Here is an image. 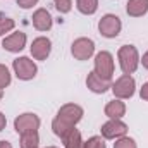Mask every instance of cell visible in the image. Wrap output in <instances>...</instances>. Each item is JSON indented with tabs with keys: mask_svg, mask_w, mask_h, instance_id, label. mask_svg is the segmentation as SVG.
I'll return each mask as SVG.
<instances>
[{
	"mask_svg": "<svg viewBox=\"0 0 148 148\" xmlns=\"http://www.w3.org/2000/svg\"><path fill=\"white\" fill-rule=\"evenodd\" d=\"M76 7L84 16H93L98 9V0H76Z\"/></svg>",
	"mask_w": 148,
	"mask_h": 148,
	"instance_id": "e0dca14e",
	"label": "cell"
},
{
	"mask_svg": "<svg viewBox=\"0 0 148 148\" xmlns=\"http://www.w3.org/2000/svg\"><path fill=\"white\" fill-rule=\"evenodd\" d=\"M2 47H3V50H7V52L17 53V52H21V50L26 47V35H24L23 31H16V33L9 35L7 38H3Z\"/></svg>",
	"mask_w": 148,
	"mask_h": 148,
	"instance_id": "8fae6325",
	"label": "cell"
},
{
	"mask_svg": "<svg viewBox=\"0 0 148 148\" xmlns=\"http://www.w3.org/2000/svg\"><path fill=\"white\" fill-rule=\"evenodd\" d=\"M31 19H33V26L36 28L38 31H48L52 28V24H53L52 16H50V12L47 9H38V10H35V14H33Z\"/></svg>",
	"mask_w": 148,
	"mask_h": 148,
	"instance_id": "7c38bea8",
	"label": "cell"
},
{
	"mask_svg": "<svg viewBox=\"0 0 148 148\" xmlns=\"http://www.w3.org/2000/svg\"><path fill=\"white\" fill-rule=\"evenodd\" d=\"M73 127L74 126H69V124H66V122H62V121H59V119H53V122H52V129H53V133H55L59 138H64Z\"/></svg>",
	"mask_w": 148,
	"mask_h": 148,
	"instance_id": "d6986e66",
	"label": "cell"
},
{
	"mask_svg": "<svg viewBox=\"0 0 148 148\" xmlns=\"http://www.w3.org/2000/svg\"><path fill=\"white\" fill-rule=\"evenodd\" d=\"M2 97H3V90H0V100H2Z\"/></svg>",
	"mask_w": 148,
	"mask_h": 148,
	"instance_id": "f546056e",
	"label": "cell"
},
{
	"mask_svg": "<svg viewBox=\"0 0 148 148\" xmlns=\"http://www.w3.org/2000/svg\"><path fill=\"white\" fill-rule=\"evenodd\" d=\"M140 95H141V98H143L145 102H148V83H145V84H143V88H141Z\"/></svg>",
	"mask_w": 148,
	"mask_h": 148,
	"instance_id": "484cf974",
	"label": "cell"
},
{
	"mask_svg": "<svg viewBox=\"0 0 148 148\" xmlns=\"http://www.w3.org/2000/svg\"><path fill=\"white\" fill-rule=\"evenodd\" d=\"M95 73L98 74L102 79L105 81H112V76H114V57H112L110 52H98L97 57H95Z\"/></svg>",
	"mask_w": 148,
	"mask_h": 148,
	"instance_id": "3957f363",
	"label": "cell"
},
{
	"mask_svg": "<svg viewBox=\"0 0 148 148\" xmlns=\"http://www.w3.org/2000/svg\"><path fill=\"white\" fill-rule=\"evenodd\" d=\"M112 93L115 98L119 100H127L134 95V90H136V83H134V77L131 74H122L119 79H115V83L110 86Z\"/></svg>",
	"mask_w": 148,
	"mask_h": 148,
	"instance_id": "7a4b0ae2",
	"label": "cell"
},
{
	"mask_svg": "<svg viewBox=\"0 0 148 148\" xmlns=\"http://www.w3.org/2000/svg\"><path fill=\"white\" fill-rule=\"evenodd\" d=\"M10 81H12V77H10L9 69H7L3 64H0V90L7 88V86L10 84Z\"/></svg>",
	"mask_w": 148,
	"mask_h": 148,
	"instance_id": "44dd1931",
	"label": "cell"
},
{
	"mask_svg": "<svg viewBox=\"0 0 148 148\" xmlns=\"http://www.w3.org/2000/svg\"><path fill=\"white\" fill-rule=\"evenodd\" d=\"M0 148H12V145L9 141H0Z\"/></svg>",
	"mask_w": 148,
	"mask_h": 148,
	"instance_id": "f1b7e54d",
	"label": "cell"
},
{
	"mask_svg": "<svg viewBox=\"0 0 148 148\" xmlns=\"http://www.w3.org/2000/svg\"><path fill=\"white\" fill-rule=\"evenodd\" d=\"M14 26H16L14 19L5 17V16H2V14H0V36H3L5 33L12 31V29H14Z\"/></svg>",
	"mask_w": 148,
	"mask_h": 148,
	"instance_id": "ffe728a7",
	"label": "cell"
},
{
	"mask_svg": "<svg viewBox=\"0 0 148 148\" xmlns=\"http://www.w3.org/2000/svg\"><path fill=\"white\" fill-rule=\"evenodd\" d=\"M53 3H55V9L60 14H67L73 9V0H53Z\"/></svg>",
	"mask_w": 148,
	"mask_h": 148,
	"instance_id": "603a6c76",
	"label": "cell"
},
{
	"mask_svg": "<svg viewBox=\"0 0 148 148\" xmlns=\"http://www.w3.org/2000/svg\"><path fill=\"white\" fill-rule=\"evenodd\" d=\"M12 67H14V73L19 79L23 81H29L33 79L38 73V67L36 64L29 59V57H19L12 62Z\"/></svg>",
	"mask_w": 148,
	"mask_h": 148,
	"instance_id": "5b68a950",
	"label": "cell"
},
{
	"mask_svg": "<svg viewBox=\"0 0 148 148\" xmlns=\"http://www.w3.org/2000/svg\"><path fill=\"white\" fill-rule=\"evenodd\" d=\"M140 62L143 64V67H145V69H148V50L145 52V53H143V57L140 59Z\"/></svg>",
	"mask_w": 148,
	"mask_h": 148,
	"instance_id": "4316f807",
	"label": "cell"
},
{
	"mask_svg": "<svg viewBox=\"0 0 148 148\" xmlns=\"http://www.w3.org/2000/svg\"><path fill=\"white\" fill-rule=\"evenodd\" d=\"M38 145H40L38 131L21 134V148H38Z\"/></svg>",
	"mask_w": 148,
	"mask_h": 148,
	"instance_id": "ac0fdd59",
	"label": "cell"
},
{
	"mask_svg": "<svg viewBox=\"0 0 148 148\" xmlns=\"http://www.w3.org/2000/svg\"><path fill=\"white\" fill-rule=\"evenodd\" d=\"M86 86H88V90H91L93 93H105V91L110 88V83L105 81V79H102L98 74L93 71V73L88 74V77H86Z\"/></svg>",
	"mask_w": 148,
	"mask_h": 148,
	"instance_id": "4fadbf2b",
	"label": "cell"
},
{
	"mask_svg": "<svg viewBox=\"0 0 148 148\" xmlns=\"http://www.w3.org/2000/svg\"><path fill=\"white\" fill-rule=\"evenodd\" d=\"M114 148H138V147H136V141H134L133 138L122 136V138H119V140L114 143Z\"/></svg>",
	"mask_w": 148,
	"mask_h": 148,
	"instance_id": "cb8c5ba5",
	"label": "cell"
},
{
	"mask_svg": "<svg viewBox=\"0 0 148 148\" xmlns=\"http://www.w3.org/2000/svg\"><path fill=\"white\" fill-rule=\"evenodd\" d=\"M124 114H126V105L119 98L117 100H112V102H109L105 105V115L109 119H121Z\"/></svg>",
	"mask_w": 148,
	"mask_h": 148,
	"instance_id": "9a60e30c",
	"label": "cell"
},
{
	"mask_svg": "<svg viewBox=\"0 0 148 148\" xmlns=\"http://www.w3.org/2000/svg\"><path fill=\"white\" fill-rule=\"evenodd\" d=\"M52 52V41L45 36H38L31 43V55L36 60H47V57Z\"/></svg>",
	"mask_w": 148,
	"mask_h": 148,
	"instance_id": "30bf717a",
	"label": "cell"
},
{
	"mask_svg": "<svg viewBox=\"0 0 148 148\" xmlns=\"http://www.w3.org/2000/svg\"><path fill=\"white\" fill-rule=\"evenodd\" d=\"M83 148H107L105 147V141L102 136H91L88 141L83 143Z\"/></svg>",
	"mask_w": 148,
	"mask_h": 148,
	"instance_id": "7402d4cb",
	"label": "cell"
},
{
	"mask_svg": "<svg viewBox=\"0 0 148 148\" xmlns=\"http://www.w3.org/2000/svg\"><path fill=\"white\" fill-rule=\"evenodd\" d=\"M83 114L84 112H83V109L79 105H76V103H66V105L60 107V110H59L55 119H59V121H62V122H66L69 126H76L83 119Z\"/></svg>",
	"mask_w": 148,
	"mask_h": 148,
	"instance_id": "ba28073f",
	"label": "cell"
},
{
	"mask_svg": "<svg viewBox=\"0 0 148 148\" xmlns=\"http://www.w3.org/2000/svg\"><path fill=\"white\" fill-rule=\"evenodd\" d=\"M62 141H64V147L66 148H83V140H81V133L73 127L64 138H62Z\"/></svg>",
	"mask_w": 148,
	"mask_h": 148,
	"instance_id": "2e32d148",
	"label": "cell"
},
{
	"mask_svg": "<svg viewBox=\"0 0 148 148\" xmlns=\"http://www.w3.org/2000/svg\"><path fill=\"white\" fill-rule=\"evenodd\" d=\"M71 53L77 60H88L95 53V41L90 38H77L71 47Z\"/></svg>",
	"mask_w": 148,
	"mask_h": 148,
	"instance_id": "52a82bcc",
	"label": "cell"
},
{
	"mask_svg": "<svg viewBox=\"0 0 148 148\" xmlns=\"http://www.w3.org/2000/svg\"><path fill=\"white\" fill-rule=\"evenodd\" d=\"M5 124H7V119H5V115H3V114L0 112V131H2L3 127H5Z\"/></svg>",
	"mask_w": 148,
	"mask_h": 148,
	"instance_id": "83f0119b",
	"label": "cell"
},
{
	"mask_svg": "<svg viewBox=\"0 0 148 148\" xmlns=\"http://www.w3.org/2000/svg\"><path fill=\"white\" fill-rule=\"evenodd\" d=\"M17 2V5L19 7H23V9H31V7H35L40 0H16Z\"/></svg>",
	"mask_w": 148,
	"mask_h": 148,
	"instance_id": "d4e9b609",
	"label": "cell"
},
{
	"mask_svg": "<svg viewBox=\"0 0 148 148\" xmlns=\"http://www.w3.org/2000/svg\"><path fill=\"white\" fill-rule=\"evenodd\" d=\"M122 29V23L115 14H105L98 21V31L105 38H117Z\"/></svg>",
	"mask_w": 148,
	"mask_h": 148,
	"instance_id": "277c9868",
	"label": "cell"
},
{
	"mask_svg": "<svg viewBox=\"0 0 148 148\" xmlns=\"http://www.w3.org/2000/svg\"><path fill=\"white\" fill-rule=\"evenodd\" d=\"M102 136L105 140H119L122 136H126L127 133V126L121 121V119H110L109 122H105L102 126Z\"/></svg>",
	"mask_w": 148,
	"mask_h": 148,
	"instance_id": "9c48e42d",
	"label": "cell"
},
{
	"mask_svg": "<svg viewBox=\"0 0 148 148\" xmlns=\"http://www.w3.org/2000/svg\"><path fill=\"white\" fill-rule=\"evenodd\" d=\"M117 59L124 74H133L140 66V53L133 45H122L117 52Z\"/></svg>",
	"mask_w": 148,
	"mask_h": 148,
	"instance_id": "6da1fadb",
	"label": "cell"
},
{
	"mask_svg": "<svg viewBox=\"0 0 148 148\" xmlns=\"http://www.w3.org/2000/svg\"><path fill=\"white\" fill-rule=\"evenodd\" d=\"M38 127H40V117H38L36 114H33V112L21 114V115L16 117V121H14V129H16L19 134L38 131Z\"/></svg>",
	"mask_w": 148,
	"mask_h": 148,
	"instance_id": "8992f818",
	"label": "cell"
},
{
	"mask_svg": "<svg viewBox=\"0 0 148 148\" xmlns=\"http://www.w3.org/2000/svg\"><path fill=\"white\" fill-rule=\"evenodd\" d=\"M126 12L131 17H141L148 12V0H127Z\"/></svg>",
	"mask_w": 148,
	"mask_h": 148,
	"instance_id": "5bb4252c",
	"label": "cell"
},
{
	"mask_svg": "<svg viewBox=\"0 0 148 148\" xmlns=\"http://www.w3.org/2000/svg\"><path fill=\"white\" fill-rule=\"evenodd\" d=\"M47 148H55V147H47Z\"/></svg>",
	"mask_w": 148,
	"mask_h": 148,
	"instance_id": "4dcf8cb0",
	"label": "cell"
}]
</instances>
